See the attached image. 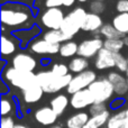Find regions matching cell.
<instances>
[{
    "instance_id": "1",
    "label": "cell",
    "mask_w": 128,
    "mask_h": 128,
    "mask_svg": "<svg viewBox=\"0 0 128 128\" xmlns=\"http://www.w3.org/2000/svg\"><path fill=\"white\" fill-rule=\"evenodd\" d=\"M38 11L34 7L19 1H7L1 4V25L8 33L29 29L37 24Z\"/></svg>"
},
{
    "instance_id": "2",
    "label": "cell",
    "mask_w": 128,
    "mask_h": 128,
    "mask_svg": "<svg viewBox=\"0 0 128 128\" xmlns=\"http://www.w3.org/2000/svg\"><path fill=\"white\" fill-rule=\"evenodd\" d=\"M72 78V73H68V75H64V76H58L54 74L51 70H42L36 72L37 83L42 86L44 92L47 94L58 93L64 89L66 90Z\"/></svg>"
},
{
    "instance_id": "3",
    "label": "cell",
    "mask_w": 128,
    "mask_h": 128,
    "mask_svg": "<svg viewBox=\"0 0 128 128\" xmlns=\"http://www.w3.org/2000/svg\"><path fill=\"white\" fill-rule=\"evenodd\" d=\"M1 76L2 80L7 84L16 89H19L20 91L37 83L35 72L19 71L14 68L12 65H9V64L1 71Z\"/></svg>"
},
{
    "instance_id": "4",
    "label": "cell",
    "mask_w": 128,
    "mask_h": 128,
    "mask_svg": "<svg viewBox=\"0 0 128 128\" xmlns=\"http://www.w3.org/2000/svg\"><path fill=\"white\" fill-rule=\"evenodd\" d=\"M66 14L62 8L43 9L37 14V25L44 30L61 29Z\"/></svg>"
},
{
    "instance_id": "5",
    "label": "cell",
    "mask_w": 128,
    "mask_h": 128,
    "mask_svg": "<svg viewBox=\"0 0 128 128\" xmlns=\"http://www.w3.org/2000/svg\"><path fill=\"white\" fill-rule=\"evenodd\" d=\"M89 90L97 104H108L114 99L115 90L107 76H100L89 86Z\"/></svg>"
},
{
    "instance_id": "6",
    "label": "cell",
    "mask_w": 128,
    "mask_h": 128,
    "mask_svg": "<svg viewBox=\"0 0 128 128\" xmlns=\"http://www.w3.org/2000/svg\"><path fill=\"white\" fill-rule=\"evenodd\" d=\"M10 65L19 71L26 72H35L38 66V60L27 50H20L18 53L11 58Z\"/></svg>"
},
{
    "instance_id": "7",
    "label": "cell",
    "mask_w": 128,
    "mask_h": 128,
    "mask_svg": "<svg viewBox=\"0 0 128 128\" xmlns=\"http://www.w3.org/2000/svg\"><path fill=\"white\" fill-rule=\"evenodd\" d=\"M104 40L101 36L98 35H93L92 37L83 40L81 43H79V52L78 55L82 56L84 58H94L98 55L100 51L104 48Z\"/></svg>"
},
{
    "instance_id": "8",
    "label": "cell",
    "mask_w": 128,
    "mask_h": 128,
    "mask_svg": "<svg viewBox=\"0 0 128 128\" xmlns=\"http://www.w3.org/2000/svg\"><path fill=\"white\" fill-rule=\"evenodd\" d=\"M97 79H98L97 73L93 70H90V68L82 73H79V74H74L68 86L66 88V92L68 94H73V93L78 92V91L88 89Z\"/></svg>"
},
{
    "instance_id": "9",
    "label": "cell",
    "mask_w": 128,
    "mask_h": 128,
    "mask_svg": "<svg viewBox=\"0 0 128 128\" xmlns=\"http://www.w3.org/2000/svg\"><path fill=\"white\" fill-rule=\"evenodd\" d=\"M60 46L61 44H53L45 40L43 37H37L29 43L27 50L34 55L53 56L60 53Z\"/></svg>"
},
{
    "instance_id": "10",
    "label": "cell",
    "mask_w": 128,
    "mask_h": 128,
    "mask_svg": "<svg viewBox=\"0 0 128 128\" xmlns=\"http://www.w3.org/2000/svg\"><path fill=\"white\" fill-rule=\"evenodd\" d=\"M20 50H22V44L12 35V33L1 34V58L2 60L12 58Z\"/></svg>"
},
{
    "instance_id": "11",
    "label": "cell",
    "mask_w": 128,
    "mask_h": 128,
    "mask_svg": "<svg viewBox=\"0 0 128 128\" xmlns=\"http://www.w3.org/2000/svg\"><path fill=\"white\" fill-rule=\"evenodd\" d=\"M94 104V98L89 89L78 91L71 94L70 97V106L75 110H83L86 108H90Z\"/></svg>"
},
{
    "instance_id": "12",
    "label": "cell",
    "mask_w": 128,
    "mask_h": 128,
    "mask_svg": "<svg viewBox=\"0 0 128 128\" xmlns=\"http://www.w3.org/2000/svg\"><path fill=\"white\" fill-rule=\"evenodd\" d=\"M107 78L112 84L115 94L117 97L124 98L128 93V79L126 75H124V73L119 71H110Z\"/></svg>"
},
{
    "instance_id": "13",
    "label": "cell",
    "mask_w": 128,
    "mask_h": 128,
    "mask_svg": "<svg viewBox=\"0 0 128 128\" xmlns=\"http://www.w3.org/2000/svg\"><path fill=\"white\" fill-rule=\"evenodd\" d=\"M58 115L52 109L51 106H44L40 108L36 109L34 111V118L38 124L43 125V126H53L55 125L56 120H58Z\"/></svg>"
},
{
    "instance_id": "14",
    "label": "cell",
    "mask_w": 128,
    "mask_h": 128,
    "mask_svg": "<svg viewBox=\"0 0 128 128\" xmlns=\"http://www.w3.org/2000/svg\"><path fill=\"white\" fill-rule=\"evenodd\" d=\"M94 68L98 71H107L116 68L115 64V53L108 51L104 47L94 58Z\"/></svg>"
},
{
    "instance_id": "15",
    "label": "cell",
    "mask_w": 128,
    "mask_h": 128,
    "mask_svg": "<svg viewBox=\"0 0 128 128\" xmlns=\"http://www.w3.org/2000/svg\"><path fill=\"white\" fill-rule=\"evenodd\" d=\"M42 33H43V29L36 24L35 26L29 29H22V30L14 32L12 35L20 42L22 50H27L29 43L32 40H34L35 38H37L40 35H42Z\"/></svg>"
},
{
    "instance_id": "16",
    "label": "cell",
    "mask_w": 128,
    "mask_h": 128,
    "mask_svg": "<svg viewBox=\"0 0 128 128\" xmlns=\"http://www.w3.org/2000/svg\"><path fill=\"white\" fill-rule=\"evenodd\" d=\"M104 25V22L101 15H97V14H93L89 11L88 16H86V20H84L83 25L81 27V30L98 35Z\"/></svg>"
},
{
    "instance_id": "17",
    "label": "cell",
    "mask_w": 128,
    "mask_h": 128,
    "mask_svg": "<svg viewBox=\"0 0 128 128\" xmlns=\"http://www.w3.org/2000/svg\"><path fill=\"white\" fill-rule=\"evenodd\" d=\"M44 93L45 92L42 89V86L38 83H36L22 91V100L25 104H35L38 101H40Z\"/></svg>"
},
{
    "instance_id": "18",
    "label": "cell",
    "mask_w": 128,
    "mask_h": 128,
    "mask_svg": "<svg viewBox=\"0 0 128 128\" xmlns=\"http://www.w3.org/2000/svg\"><path fill=\"white\" fill-rule=\"evenodd\" d=\"M81 27H82V24L76 20L74 17L70 16L68 14H66L65 18L63 20V24L61 26V30L68 36L70 40H72L75 35L79 34V32L81 30Z\"/></svg>"
},
{
    "instance_id": "19",
    "label": "cell",
    "mask_w": 128,
    "mask_h": 128,
    "mask_svg": "<svg viewBox=\"0 0 128 128\" xmlns=\"http://www.w3.org/2000/svg\"><path fill=\"white\" fill-rule=\"evenodd\" d=\"M50 106L52 107V109H53L58 116H61L64 114L66 108L70 106V98L68 97L66 93H58V94L54 96L51 99Z\"/></svg>"
},
{
    "instance_id": "20",
    "label": "cell",
    "mask_w": 128,
    "mask_h": 128,
    "mask_svg": "<svg viewBox=\"0 0 128 128\" xmlns=\"http://www.w3.org/2000/svg\"><path fill=\"white\" fill-rule=\"evenodd\" d=\"M106 128H128V117L125 109L116 111L109 117Z\"/></svg>"
},
{
    "instance_id": "21",
    "label": "cell",
    "mask_w": 128,
    "mask_h": 128,
    "mask_svg": "<svg viewBox=\"0 0 128 128\" xmlns=\"http://www.w3.org/2000/svg\"><path fill=\"white\" fill-rule=\"evenodd\" d=\"M68 68H70V73L72 74H79L82 73L84 71L89 70V66H90V62H89L88 58H84L82 56H74L68 61Z\"/></svg>"
},
{
    "instance_id": "22",
    "label": "cell",
    "mask_w": 128,
    "mask_h": 128,
    "mask_svg": "<svg viewBox=\"0 0 128 128\" xmlns=\"http://www.w3.org/2000/svg\"><path fill=\"white\" fill-rule=\"evenodd\" d=\"M90 114L86 111H79V112L72 115L66 120V127L68 128H83L86 125L88 120L90 119Z\"/></svg>"
},
{
    "instance_id": "23",
    "label": "cell",
    "mask_w": 128,
    "mask_h": 128,
    "mask_svg": "<svg viewBox=\"0 0 128 128\" xmlns=\"http://www.w3.org/2000/svg\"><path fill=\"white\" fill-rule=\"evenodd\" d=\"M40 37H43L45 40L53 44H62V43L70 40V38L63 33L61 29H48V30H43Z\"/></svg>"
},
{
    "instance_id": "24",
    "label": "cell",
    "mask_w": 128,
    "mask_h": 128,
    "mask_svg": "<svg viewBox=\"0 0 128 128\" xmlns=\"http://www.w3.org/2000/svg\"><path fill=\"white\" fill-rule=\"evenodd\" d=\"M78 52H79V43H76L73 40H70L61 44L58 54L63 58H72L78 55Z\"/></svg>"
},
{
    "instance_id": "25",
    "label": "cell",
    "mask_w": 128,
    "mask_h": 128,
    "mask_svg": "<svg viewBox=\"0 0 128 128\" xmlns=\"http://www.w3.org/2000/svg\"><path fill=\"white\" fill-rule=\"evenodd\" d=\"M111 116L110 111L107 110L104 114H100L97 116H91L90 119L88 120L86 125L83 128H104L107 126L109 117Z\"/></svg>"
},
{
    "instance_id": "26",
    "label": "cell",
    "mask_w": 128,
    "mask_h": 128,
    "mask_svg": "<svg viewBox=\"0 0 128 128\" xmlns=\"http://www.w3.org/2000/svg\"><path fill=\"white\" fill-rule=\"evenodd\" d=\"M111 24L114 25L116 29L122 34L124 36L128 35V14H119L118 12L112 18Z\"/></svg>"
},
{
    "instance_id": "27",
    "label": "cell",
    "mask_w": 128,
    "mask_h": 128,
    "mask_svg": "<svg viewBox=\"0 0 128 128\" xmlns=\"http://www.w3.org/2000/svg\"><path fill=\"white\" fill-rule=\"evenodd\" d=\"M1 116L2 117H7V116H11L16 111V104L15 100L10 96H2L1 97Z\"/></svg>"
},
{
    "instance_id": "28",
    "label": "cell",
    "mask_w": 128,
    "mask_h": 128,
    "mask_svg": "<svg viewBox=\"0 0 128 128\" xmlns=\"http://www.w3.org/2000/svg\"><path fill=\"white\" fill-rule=\"evenodd\" d=\"M99 35L101 36L104 40H115V38H124L125 37L122 34H120L119 32L114 27L112 24H108V22L102 26Z\"/></svg>"
},
{
    "instance_id": "29",
    "label": "cell",
    "mask_w": 128,
    "mask_h": 128,
    "mask_svg": "<svg viewBox=\"0 0 128 128\" xmlns=\"http://www.w3.org/2000/svg\"><path fill=\"white\" fill-rule=\"evenodd\" d=\"M33 7L37 11L47 8H61L63 7V0H35Z\"/></svg>"
},
{
    "instance_id": "30",
    "label": "cell",
    "mask_w": 128,
    "mask_h": 128,
    "mask_svg": "<svg viewBox=\"0 0 128 128\" xmlns=\"http://www.w3.org/2000/svg\"><path fill=\"white\" fill-rule=\"evenodd\" d=\"M104 47L112 53H120L125 47L122 38H115V40H104Z\"/></svg>"
},
{
    "instance_id": "31",
    "label": "cell",
    "mask_w": 128,
    "mask_h": 128,
    "mask_svg": "<svg viewBox=\"0 0 128 128\" xmlns=\"http://www.w3.org/2000/svg\"><path fill=\"white\" fill-rule=\"evenodd\" d=\"M115 64L116 70L122 73H126L128 68V58H126L122 53H115Z\"/></svg>"
},
{
    "instance_id": "32",
    "label": "cell",
    "mask_w": 128,
    "mask_h": 128,
    "mask_svg": "<svg viewBox=\"0 0 128 128\" xmlns=\"http://www.w3.org/2000/svg\"><path fill=\"white\" fill-rule=\"evenodd\" d=\"M50 70L54 73V74L58 75V76H64V75H68L70 73V68L68 65L62 62H55L51 65Z\"/></svg>"
},
{
    "instance_id": "33",
    "label": "cell",
    "mask_w": 128,
    "mask_h": 128,
    "mask_svg": "<svg viewBox=\"0 0 128 128\" xmlns=\"http://www.w3.org/2000/svg\"><path fill=\"white\" fill-rule=\"evenodd\" d=\"M107 110H109V106L107 104H97V102H94L89 108L88 112L90 114V116H97L100 115V114H104Z\"/></svg>"
},
{
    "instance_id": "34",
    "label": "cell",
    "mask_w": 128,
    "mask_h": 128,
    "mask_svg": "<svg viewBox=\"0 0 128 128\" xmlns=\"http://www.w3.org/2000/svg\"><path fill=\"white\" fill-rule=\"evenodd\" d=\"M89 9L90 12L97 14V15H102L106 10V4L102 1H97V0H92L89 4Z\"/></svg>"
},
{
    "instance_id": "35",
    "label": "cell",
    "mask_w": 128,
    "mask_h": 128,
    "mask_svg": "<svg viewBox=\"0 0 128 128\" xmlns=\"http://www.w3.org/2000/svg\"><path fill=\"white\" fill-rule=\"evenodd\" d=\"M126 104V100L122 97H117V98H114L110 102H109V109L111 110H115V111H118V110H122V108L125 106Z\"/></svg>"
},
{
    "instance_id": "36",
    "label": "cell",
    "mask_w": 128,
    "mask_h": 128,
    "mask_svg": "<svg viewBox=\"0 0 128 128\" xmlns=\"http://www.w3.org/2000/svg\"><path fill=\"white\" fill-rule=\"evenodd\" d=\"M16 122L11 116H7V117H1L0 120V128H15Z\"/></svg>"
},
{
    "instance_id": "37",
    "label": "cell",
    "mask_w": 128,
    "mask_h": 128,
    "mask_svg": "<svg viewBox=\"0 0 128 128\" xmlns=\"http://www.w3.org/2000/svg\"><path fill=\"white\" fill-rule=\"evenodd\" d=\"M116 10L119 14H128V0H118L116 2Z\"/></svg>"
},
{
    "instance_id": "38",
    "label": "cell",
    "mask_w": 128,
    "mask_h": 128,
    "mask_svg": "<svg viewBox=\"0 0 128 128\" xmlns=\"http://www.w3.org/2000/svg\"><path fill=\"white\" fill-rule=\"evenodd\" d=\"M76 1L78 0H63V7H65V8H71V7L74 6Z\"/></svg>"
},
{
    "instance_id": "39",
    "label": "cell",
    "mask_w": 128,
    "mask_h": 128,
    "mask_svg": "<svg viewBox=\"0 0 128 128\" xmlns=\"http://www.w3.org/2000/svg\"><path fill=\"white\" fill-rule=\"evenodd\" d=\"M15 128H29V127L26 126V125H24V124H16Z\"/></svg>"
},
{
    "instance_id": "40",
    "label": "cell",
    "mask_w": 128,
    "mask_h": 128,
    "mask_svg": "<svg viewBox=\"0 0 128 128\" xmlns=\"http://www.w3.org/2000/svg\"><path fill=\"white\" fill-rule=\"evenodd\" d=\"M122 40H124V44H125V47H127V48H128V35H127V36H125V37L122 38Z\"/></svg>"
},
{
    "instance_id": "41",
    "label": "cell",
    "mask_w": 128,
    "mask_h": 128,
    "mask_svg": "<svg viewBox=\"0 0 128 128\" xmlns=\"http://www.w3.org/2000/svg\"><path fill=\"white\" fill-rule=\"evenodd\" d=\"M48 128H63L62 126H60V125H53V126L48 127Z\"/></svg>"
},
{
    "instance_id": "42",
    "label": "cell",
    "mask_w": 128,
    "mask_h": 128,
    "mask_svg": "<svg viewBox=\"0 0 128 128\" xmlns=\"http://www.w3.org/2000/svg\"><path fill=\"white\" fill-rule=\"evenodd\" d=\"M89 0H78V2H80V4H84V2H88Z\"/></svg>"
},
{
    "instance_id": "43",
    "label": "cell",
    "mask_w": 128,
    "mask_h": 128,
    "mask_svg": "<svg viewBox=\"0 0 128 128\" xmlns=\"http://www.w3.org/2000/svg\"><path fill=\"white\" fill-rule=\"evenodd\" d=\"M125 75H126V78L128 79V68H127V71H126V73H125Z\"/></svg>"
},
{
    "instance_id": "44",
    "label": "cell",
    "mask_w": 128,
    "mask_h": 128,
    "mask_svg": "<svg viewBox=\"0 0 128 128\" xmlns=\"http://www.w3.org/2000/svg\"><path fill=\"white\" fill-rule=\"evenodd\" d=\"M125 111H126V116H127V117H128V107H127V108H126V109H125Z\"/></svg>"
},
{
    "instance_id": "45",
    "label": "cell",
    "mask_w": 128,
    "mask_h": 128,
    "mask_svg": "<svg viewBox=\"0 0 128 128\" xmlns=\"http://www.w3.org/2000/svg\"><path fill=\"white\" fill-rule=\"evenodd\" d=\"M97 1H102V2H104L106 0H97Z\"/></svg>"
}]
</instances>
